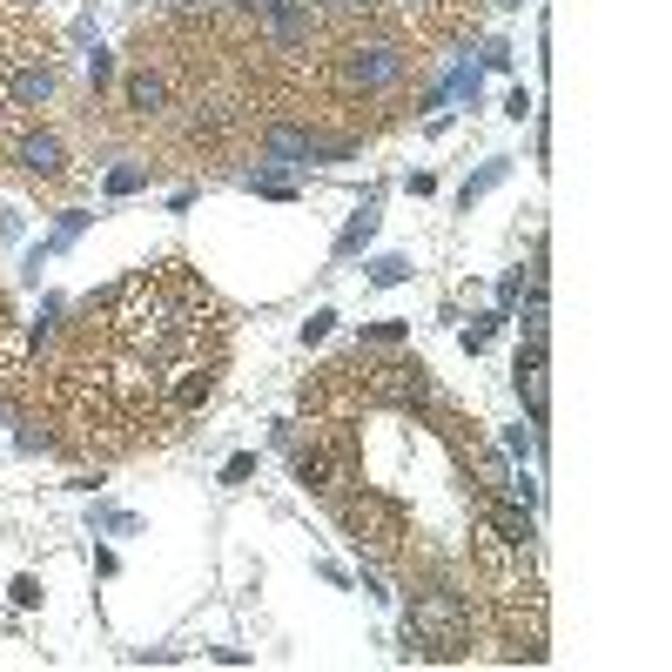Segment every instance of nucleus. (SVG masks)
I'll return each instance as SVG.
<instances>
[{
	"label": "nucleus",
	"instance_id": "ddd939ff",
	"mask_svg": "<svg viewBox=\"0 0 672 672\" xmlns=\"http://www.w3.org/2000/svg\"><path fill=\"white\" fill-rule=\"evenodd\" d=\"M370 276H377V283H404V276H411V262H404V256H383Z\"/></svg>",
	"mask_w": 672,
	"mask_h": 672
},
{
	"label": "nucleus",
	"instance_id": "4468645a",
	"mask_svg": "<svg viewBox=\"0 0 672 672\" xmlns=\"http://www.w3.org/2000/svg\"><path fill=\"white\" fill-rule=\"evenodd\" d=\"M330 323H337V316H330V309H316L309 323H303V343H316V337H330Z\"/></svg>",
	"mask_w": 672,
	"mask_h": 672
},
{
	"label": "nucleus",
	"instance_id": "0eeeda50",
	"mask_svg": "<svg viewBox=\"0 0 672 672\" xmlns=\"http://www.w3.org/2000/svg\"><path fill=\"white\" fill-rule=\"evenodd\" d=\"M14 155H21V169H27V175H61V169H68V155H61V142H54V135H27Z\"/></svg>",
	"mask_w": 672,
	"mask_h": 672
},
{
	"label": "nucleus",
	"instance_id": "1a4fd4ad",
	"mask_svg": "<svg viewBox=\"0 0 672 672\" xmlns=\"http://www.w3.org/2000/svg\"><path fill=\"white\" fill-rule=\"evenodd\" d=\"M262 21H269V34H276V48H303V41H309V27H316V14H309V8H269Z\"/></svg>",
	"mask_w": 672,
	"mask_h": 672
},
{
	"label": "nucleus",
	"instance_id": "20e7f679",
	"mask_svg": "<svg viewBox=\"0 0 672 672\" xmlns=\"http://www.w3.org/2000/svg\"><path fill=\"white\" fill-rule=\"evenodd\" d=\"M343 525L357 532V545L370 538V545H398V532H404V511L390 504V498H343Z\"/></svg>",
	"mask_w": 672,
	"mask_h": 672
},
{
	"label": "nucleus",
	"instance_id": "39448f33",
	"mask_svg": "<svg viewBox=\"0 0 672 672\" xmlns=\"http://www.w3.org/2000/svg\"><path fill=\"white\" fill-rule=\"evenodd\" d=\"M316 155H323V142H316L309 129H269V135H262V162H276V169L316 162Z\"/></svg>",
	"mask_w": 672,
	"mask_h": 672
},
{
	"label": "nucleus",
	"instance_id": "f257e3e1",
	"mask_svg": "<svg viewBox=\"0 0 672 672\" xmlns=\"http://www.w3.org/2000/svg\"><path fill=\"white\" fill-rule=\"evenodd\" d=\"M404 639H411V652L457 659L464 652V606H457V591H424L417 612L404 619Z\"/></svg>",
	"mask_w": 672,
	"mask_h": 672
},
{
	"label": "nucleus",
	"instance_id": "f03ea898",
	"mask_svg": "<svg viewBox=\"0 0 672 672\" xmlns=\"http://www.w3.org/2000/svg\"><path fill=\"white\" fill-rule=\"evenodd\" d=\"M343 88H364V95H377V88H398L404 82V54L390 48V41H357V48H343Z\"/></svg>",
	"mask_w": 672,
	"mask_h": 672
},
{
	"label": "nucleus",
	"instance_id": "6e6552de",
	"mask_svg": "<svg viewBox=\"0 0 672 672\" xmlns=\"http://www.w3.org/2000/svg\"><path fill=\"white\" fill-rule=\"evenodd\" d=\"M54 82H61V74H54L48 61H41V68H21L14 82H8V101H14V108H34V101H48V95H54Z\"/></svg>",
	"mask_w": 672,
	"mask_h": 672
},
{
	"label": "nucleus",
	"instance_id": "f8f14e48",
	"mask_svg": "<svg viewBox=\"0 0 672 672\" xmlns=\"http://www.w3.org/2000/svg\"><path fill=\"white\" fill-rule=\"evenodd\" d=\"M525 343H545V283H532V303H525Z\"/></svg>",
	"mask_w": 672,
	"mask_h": 672
},
{
	"label": "nucleus",
	"instance_id": "9d476101",
	"mask_svg": "<svg viewBox=\"0 0 672 672\" xmlns=\"http://www.w3.org/2000/svg\"><path fill=\"white\" fill-rule=\"evenodd\" d=\"M129 108L135 114H162L169 108V82H162V74H148V68L129 74Z\"/></svg>",
	"mask_w": 672,
	"mask_h": 672
},
{
	"label": "nucleus",
	"instance_id": "9b49d317",
	"mask_svg": "<svg viewBox=\"0 0 672 672\" xmlns=\"http://www.w3.org/2000/svg\"><path fill=\"white\" fill-rule=\"evenodd\" d=\"M370 229H377V203H370V209H364V216H357V222H350V229H343V235H337V256H357V249H364V243H370Z\"/></svg>",
	"mask_w": 672,
	"mask_h": 672
},
{
	"label": "nucleus",
	"instance_id": "423d86ee",
	"mask_svg": "<svg viewBox=\"0 0 672 672\" xmlns=\"http://www.w3.org/2000/svg\"><path fill=\"white\" fill-rule=\"evenodd\" d=\"M511 377H518V398L532 404V417L545 424V343H525V350H518V370H511Z\"/></svg>",
	"mask_w": 672,
	"mask_h": 672
},
{
	"label": "nucleus",
	"instance_id": "7ed1b4c3",
	"mask_svg": "<svg viewBox=\"0 0 672 672\" xmlns=\"http://www.w3.org/2000/svg\"><path fill=\"white\" fill-rule=\"evenodd\" d=\"M370 398L377 404H404V411H417V404H430V370L424 364H377L370 370Z\"/></svg>",
	"mask_w": 672,
	"mask_h": 672
}]
</instances>
